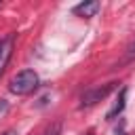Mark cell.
<instances>
[{
  "instance_id": "cell-6",
  "label": "cell",
  "mask_w": 135,
  "mask_h": 135,
  "mask_svg": "<svg viewBox=\"0 0 135 135\" xmlns=\"http://www.w3.org/2000/svg\"><path fill=\"white\" fill-rule=\"evenodd\" d=\"M135 59V38L129 42V46H127V53H124V61H133Z\"/></svg>"
},
{
  "instance_id": "cell-7",
  "label": "cell",
  "mask_w": 135,
  "mask_h": 135,
  "mask_svg": "<svg viewBox=\"0 0 135 135\" xmlns=\"http://www.w3.org/2000/svg\"><path fill=\"white\" fill-rule=\"evenodd\" d=\"M84 135H95V133H93V131H86V133H84Z\"/></svg>"
},
{
  "instance_id": "cell-4",
  "label": "cell",
  "mask_w": 135,
  "mask_h": 135,
  "mask_svg": "<svg viewBox=\"0 0 135 135\" xmlns=\"http://www.w3.org/2000/svg\"><path fill=\"white\" fill-rule=\"evenodd\" d=\"M99 8H101V4L93 0V2H82V4H78V6L74 8V13L80 15V17H93Z\"/></svg>"
},
{
  "instance_id": "cell-8",
  "label": "cell",
  "mask_w": 135,
  "mask_h": 135,
  "mask_svg": "<svg viewBox=\"0 0 135 135\" xmlns=\"http://www.w3.org/2000/svg\"><path fill=\"white\" fill-rule=\"evenodd\" d=\"M2 135H13V133H2Z\"/></svg>"
},
{
  "instance_id": "cell-3",
  "label": "cell",
  "mask_w": 135,
  "mask_h": 135,
  "mask_svg": "<svg viewBox=\"0 0 135 135\" xmlns=\"http://www.w3.org/2000/svg\"><path fill=\"white\" fill-rule=\"evenodd\" d=\"M11 55H13V36H6L4 40H0V76L6 70Z\"/></svg>"
},
{
  "instance_id": "cell-5",
  "label": "cell",
  "mask_w": 135,
  "mask_h": 135,
  "mask_svg": "<svg viewBox=\"0 0 135 135\" xmlns=\"http://www.w3.org/2000/svg\"><path fill=\"white\" fill-rule=\"evenodd\" d=\"M124 101H127V89H120V95H118L116 103H114V105H112V110L105 114V116H108V120H110V118H114L116 114H120V112H122V108H124Z\"/></svg>"
},
{
  "instance_id": "cell-2",
  "label": "cell",
  "mask_w": 135,
  "mask_h": 135,
  "mask_svg": "<svg viewBox=\"0 0 135 135\" xmlns=\"http://www.w3.org/2000/svg\"><path fill=\"white\" fill-rule=\"evenodd\" d=\"M112 89H114V82H110V84H103V86L89 89V91L82 95V105H95L97 101L105 99V97H108V93H110Z\"/></svg>"
},
{
  "instance_id": "cell-1",
  "label": "cell",
  "mask_w": 135,
  "mask_h": 135,
  "mask_svg": "<svg viewBox=\"0 0 135 135\" xmlns=\"http://www.w3.org/2000/svg\"><path fill=\"white\" fill-rule=\"evenodd\" d=\"M38 74L34 72V70H21L19 74H15L13 76V80H11V91L15 93V95H27V93H32L36 86H38Z\"/></svg>"
}]
</instances>
